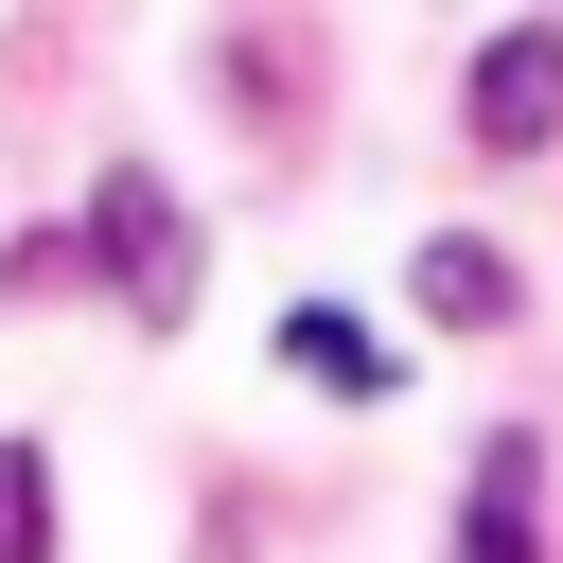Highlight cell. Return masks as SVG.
<instances>
[{
	"mask_svg": "<svg viewBox=\"0 0 563 563\" xmlns=\"http://www.w3.org/2000/svg\"><path fill=\"white\" fill-rule=\"evenodd\" d=\"M528 475H545V440L510 422V440H475V493H457V563H545L528 545Z\"/></svg>",
	"mask_w": 563,
	"mask_h": 563,
	"instance_id": "cell-3",
	"label": "cell"
},
{
	"mask_svg": "<svg viewBox=\"0 0 563 563\" xmlns=\"http://www.w3.org/2000/svg\"><path fill=\"white\" fill-rule=\"evenodd\" d=\"M0 563H53V457L0 440Z\"/></svg>",
	"mask_w": 563,
	"mask_h": 563,
	"instance_id": "cell-6",
	"label": "cell"
},
{
	"mask_svg": "<svg viewBox=\"0 0 563 563\" xmlns=\"http://www.w3.org/2000/svg\"><path fill=\"white\" fill-rule=\"evenodd\" d=\"M88 282H106L123 317H194V211H176L141 158L88 176Z\"/></svg>",
	"mask_w": 563,
	"mask_h": 563,
	"instance_id": "cell-1",
	"label": "cell"
},
{
	"mask_svg": "<svg viewBox=\"0 0 563 563\" xmlns=\"http://www.w3.org/2000/svg\"><path fill=\"white\" fill-rule=\"evenodd\" d=\"M510 299H528V282H510V246H475V229H440V246H422V317H457V334H493Z\"/></svg>",
	"mask_w": 563,
	"mask_h": 563,
	"instance_id": "cell-4",
	"label": "cell"
},
{
	"mask_svg": "<svg viewBox=\"0 0 563 563\" xmlns=\"http://www.w3.org/2000/svg\"><path fill=\"white\" fill-rule=\"evenodd\" d=\"M457 141H475V158H545V141H563V18H510V35L475 53Z\"/></svg>",
	"mask_w": 563,
	"mask_h": 563,
	"instance_id": "cell-2",
	"label": "cell"
},
{
	"mask_svg": "<svg viewBox=\"0 0 563 563\" xmlns=\"http://www.w3.org/2000/svg\"><path fill=\"white\" fill-rule=\"evenodd\" d=\"M282 369H317V387H352V405H387V334H352L334 299H299V317H282Z\"/></svg>",
	"mask_w": 563,
	"mask_h": 563,
	"instance_id": "cell-5",
	"label": "cell"
}]
</instances>
